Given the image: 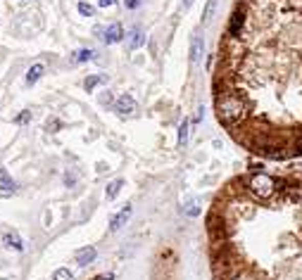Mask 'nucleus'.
<instances>
[{
  "label": "nucleus",
  "mask_w": 302,
  "mask_h": 280,
  "mask_svg": "<svg viewBox=\"0 0 302 280\" xmlns=\"http://www.w3.org/2000/svg\"><path fill=\"white\" fill-rule=\"evenodd\" d=\"M224 188L207 216L217 280H302V159Z\"/></svg>",
  "instance_id": "obj_1"
},
{
  "label": "nucleus",
  "mask_w": 302,
  "mask_h": 280,
  "mask_svg": "<svg viewBox=\"0 0 302 280\" xmlns=\"http://www.w3.org/2000/svg\"><path fill=\"white\" fill-rule=\"evenodd\" d=\"M278 31L217 76L214 112L254 157L302 159V0H278Z\"/></svg>",
  "instance_id": "obj_2"
},
{
  "label": "nucleus",
  "mask_w": 302,
  "mask_h": 280,
  "mask_svg": "<svg viewBox=\"0 0 302 280\" xmlns=\"http://www.w3.org/2000/svg\"><path fill=\"white\" fill-rule=\"evenodd\" d=\"M136 110H138V105L131 95H119L117 103H114V112L119 116H131V114H136Z\"/></svg>",
  "instance_id": "obj_3"
},
{
  "label": "nucleus",
  "mask_w": 302,
  "mask_h": 280,
  "mask_svg": "<svg viewBox=\"0 0 302 280\" xmlns=\"http://www.w3.org/2000/svg\"><path fill=\"white\" fill-rule=\"evenodd\" d=\"M131 214H133V209H131V205H126L124 209H119L114 216L110 219V231L112 233H117V231H122L124 225H126V221L131 219Z\"/></svg>",
  "instance_id": "obj_4"
},
{
  "label": "nucleus",
  "mask_w": 302,
  "mask_h": 280,
  "mask_svg": "<svg viewBox=\"0 0 302 280\" xmlns=\"http://www.w3.org/2000/svg\"><path fill=\"white\" fill-rule=\"evenodd\" d=\"M124 38V29L119 21H114V24H110V27L105 29V34H103V41L107 43V45H112V43H119Z\"/></svg>",
  "instance_id": "obj_5"
},
{
  "label": "nucleus",
  "mask_w": 302,
  "mask_h": 280,
  "mask_svg": "<svg viewBox=\"0 0 302 280\" xmlns=\"http://www.w3.org/2000/svg\"><path fill=\"white\" fill-rule=\"evenodd\" d=\"M17 190V183L12 181V176L7 173V169H0V195L7 197V195H12Z\"/></svg>",
  "instance_id": "obj_6"
},
{
  "label": "nucleus",
  "mask_w": 302,
  "mask_h": 280,
  "mask_svg": "<svg viewBox=\"0 0 302 280\" xmlns=\"http://www.w3.org/2000/svg\"><path fill=\"white\" fill-rule=\"evenodd\" d=\"M3 245L7 247V249H14V252H24V242H21L19 233H5L3 235Z\"/></svg>",
  "instance_id": "obj_7"
},
{
  "label": "nucleus",
  "mask_w": 302,
  "mask_h": 280,
  "mask_svg": "<svg viewBox=\"0 0 302 280\" xmlns=\"http://www.w3.org/2000/svg\"><path fill=\"white\" fill-rule=\"evenodd\" d=\"M98 257V252H96V247H83V249H79L76 252V264L79 266H88L90 261Z\"/></svg>",
  "instance_id": "obj_8"
},
{
  "label": "nucleus",
  "mask_w": 302,
  "mask_h": 280,
  "mask_svg": "<svg viewBox=\"0 0 302 280\" xmlns=\"http://www.w3.org/2000/svg\"><path fill=\"white\" fill-rule=\"evenodd\" d=\"M202 48H205V43H202V38L195 34L193 36V43H191V62L193 64H198L200 62V57H202Z\"/></svg>",
  "instance_id": "obj_9"
},
{
  "label": "nucleus",
  "mask_w": 302,
  "mask_h": 280,
  "mask_svg": "<svg viewBox=\"0 0 302 280\" xmlns=\"http://www.w3.org/2000/svg\"><path fill=\"white\" fill-rule=\"evenodd\" d=\"M143 43H145V34L141 31V29H133V31L129 34V48L136 50V48H141Z\"/></svg>",
  "instance_id": "obj_10"
},
{
  "label": "nucleus",
  "mask_w": 302,
  "mask_h": 280,
  "mask_svg": "<svg viewBox=\"0 0 302 280\" xmlns=\"http://www.w3.org/2000/svg\"><path fill=\"white\" fill-rule=\"evenodd\" d=\"M43 71H45V67H43V64H34V67L27 71V86H34V83L43 76Z\"/></svg>",
  "instance_id": "obj_11"
},
{
  "label": "nucleus",
  "mask_w": 302,
  "mask_h": 280,
  "mask_svg": "<svg viewBox=\"0 0 302 280\" xmlns=\"http://www.w3.org/2000/svg\"><path fill=\"white\" fill-rule=\"evenodd\" d=\"M107 81V76H103V74H96V76H88L86 81H83V88L86 90H93L96 86H100V83H105Z\"/></svg>",
  "instance_id": "obj_12"
},
{
  "label": "nucleus",
  "mask_w": 302,
  "mask_h": 280,
  "mask_svg": "<svg viewBox=\"0 0 302 280\" xmlns=\"http://www.w3.org/2000/svg\"><path fill=\"white\" fill-rule=\"evenodd\" d=\"M122 188H124V181H122V178H117V181H112V183L107 185V199H114V197H117Z\"/></svg>",
  "instance_id": "obj_13"
},
{
  "label": "nucleus",
  "mask_w": 302,
  "mask_h": 280,
  "mask_svg": "<svg viewBox=\"0 0 302 280\" xmlns=\"http://www.w3.org/2000/svg\"><path fill=\"white\" fill-rule=\"evenodd\" d=\"M96 57V50H79L76 53V62H88Z\"/></svg>",
  "instance_id": "obj_14"
},
{
  "label": "nucleus",
  "mask_w": 302,
  "mask_h": 280,
  "mask_svg": "<svg viewBox=\"0 0 302 280\" xmlns=\"http://www.w3.org/2000/svg\"><path fill=\"white\" fill-rule=\"evenodd\" d=\"M53 280H74V275L69 273V268H57L55 275H53Z\"/></svg>",
  "instance_id": "obj_15"
},
{
  "label": "nucleus",
  "mask_w": 302,
  "mask_h": 280,
  "mask_svg": "<svg viewBox=\"0 0 302 280\" xmlns=\"http://www.w3.org/2000/svg\"><path fill=\"white\" fill-rule=\"evenodd\" d=\"M188 143V121H183L179 126V145H185Z\"/></svg>",
  "instance_id": "obj_16"
},
{
  "label": "nucleus",
  "mask_w": 302,
  "mask_h": 280,
  "mask_svg": "<svg viewBox=\"0 0 302 280\" xmlns=\"http://www.w3.org/2000/svg\"><path fill=\"white\" fill-rule=\"evenodd\" d=\"M14 121L19 123V126H24V123H29V121H31V112H29V110L19 112V114H17V119H14Z\"/></svg>",
  "instance_id": "obj_17"
},
{
  "label": "nucleus",
  "mask_w": 302,
  "mask_h": 280,
  "mask_svg": "<svg viewBox=\"0 0 302 280\" xmlns=\"http://www.w3.org/2000/svg\"><path fill=\"white\" fill-rule=\"evenodd\" d=\"M79 12L83 14V17H93V5H88V3H79Z\"/></svg>",
  "instance_id": "obj_18"
},
{
  "label": "nucleus",
  "mask_w": 302,
  "mask_h": 280,
  "mask_svg": "<svg viewBox=\"0 0 302 280\" xmlns=\"http://www.w3.org/2000/svg\"><path fill=\"white\" fill-rule=\"evenodd\" d=\"M214 5H217V0H210V3H207V7H205V14H202V21H210V14L214 12Z\"/></svg>",
  "instance_id": "obj_19"
},
{
  "label": "nucleus",
  "mask_w": 302,
  "mask_h": 280,
  "mask_svg": "<svg viewBox=\"0 0 302 280\" xmlns=\"http://www.w3.org/2000/svg\"><path fill=\"white\" fill-rule=\"evenodd\" d=\"M185 214H188V216H195V214H198V202H191V205L185 207Z\"/></svg>",
  "instance_id": "obj_20"
},
{
  "label": "nucleus",
  "mask_w": 302,
  "mask_h": 280,
  "mask_svg": "<svg viewBox=\"0 0 302 280\" xmlns=\"http://www.w3.org/2000/svg\"><path fill=\"white\" fill-rule=\"evenodd\" d=\"M114 3H117V0H98V5L100 7H112Z\"/></svg>",
  "instance_id": "obj_21"
},
{
  "label": "nucleus",
  "mask_w": 302,
  "mask_h": 280,
  "mask_svg": "<svg viewBox=\"0 0 302 280\" xmlns=\"http://www.w3.org/2000/svg\"><path fill=\"white\" fill-rule=\"evenodd\" d=\"M138 5H141V0H126V7H129V10H136Z\"/></svg>",
  "instance_id": "obj_22"
},
{
  "label": "nucleus",
  "mask_w": 302,
  "mask_h": 280,
  "mask_svg": "<svg viewBox=\"0 0 302 280\" xmlns=\"http://www.w3.org/2000/svg\"><path fill=\"white\" fill-rule=\"evenodd\" d=\"M64 183H67V185H74V183H76L74 173H67V176H64Z\"/></svg>",
  "instance_id": "obj_23"
},
{
  "label": "nucleus",
  "mask_w": 302,
  "mask_h": 280,
  "mask_svg": "<svg viewBox=\"0 0 302 280\" xmlns=\"http://www.w3.org/2000/svg\"><path fill=\"white\" fill-rule=\"evenodd\" d=\"M96 280H114V275L107 273V275H100V278H96Z\"/></svg>",
  "instance_id": "obj_24"
},
{
  "label": "nucleus",
  "mask_w": 302,
  "mask_h": 280,
  "mask_svg": "<svg viewBox=\"0 0 302 280\" xmlns=\"http://www.w3.org/2000/svg\"><path fill=\"white\" fill-rule=\"evenodd\" d=\"M183 5H185V7H191V5H193V0H183Z\"/></svg>",
  "instance_id": "obj_25"
}]
</instances>
